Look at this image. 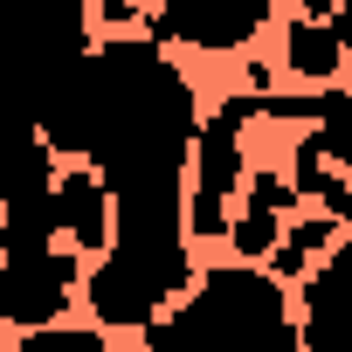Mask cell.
I'll list each match as a JSON object with an SVG mask.
<instances>
[{
	"label": "cell",
	"mask_w": 352,
	"mask_h": 352,
	"mask_svg": "<svg viewBox=\"0 0 352 352\" xmlns=\"http://www.w3.org/2000/svg\"><path fill=\"white\" fill-rule=\"evenodd\" d=\"M0 352H8V345H0Z\"/></svg>",
	"instance_id": "cell-13"
},
{
	"label": "cell",
	"mask_w": 352,
	"mask_h": 352,
	"mask_svg": "<svg viewBox=\"0 0 352 352\" xmlns=\"http://www.w3.org/2000/svg\"><path fill=\"white\" fill-rule=\"evenodd\" d=\"M194 235L187 228H111L97 263L83 270V318L104 331H138L194 283Z\"/></svg>",
	"instance_id": "cell-2"
},
{
	"label": "cell",
	"mask_w": 352,
	"mask_h": 352,
	"mask_svg": "<svg viewBox=\"0 0 352 352\" xmlns=\"http://www.w3.org/2000/svg\"><path fill=\"white\" fill-rule=\"evenodd\" d=\"M297 283V352H352V235H338Z\"/></svg>",
	"instance_id": "cell-7"
},
{
	"label": "cell",
	"mask_w": 352,
	"mask_h": 352,
	"mask_svg": "<svg viewBox=\"0 0 352 352\" xmlns=\"http://www.w3.org/2000/svg\"><path fill=\"white\" fill-rule=\"evenodd\" d=\"M338 235H345V221H338V214H324V208H318V214H290V221H283V235L270 242L263 270H270L276 283H297V276H304V270H311Z\"/></svg>",
	"instance_id": "cell-10"
},
{
	"label": "cell",
	"mask_w": 352,
	"mask_h": 352,
	"mask_svg": "<svg viewBox=\"0 0 352 352\" xmlns=\"http://www.w3.org/2000/svg\"><path fill=\"white\" fill-rule=\"evenodd\" d=\"M21 352H111V331L104 324H35L21 331Z\"/></svg>",
	"instance_id": "cell-11"
},
{
	"label": "cell",
	"mask_w": 352,
	"mask_h": 352,
	"mask_svg": "<svg viewBox=\"0 0 352 352\" xmlns=\"http://www.w3.org/2000/svg\"><path fill=\"white\" fill-rule=\"evenodd\" d=\"M83 290V256L63 242H14L0 249V324L8 331H35L76 311Z\"/></svg>",
	"instance_id": "cell-5"
},
{
	"label": "cell",
	"mask_w": 352,
	"mask_h": 352,
	"mask_svg": "<svg viewBox=\"0 0 352 352\" xmlns=\"http://www.w3.org/2000/svg\"><path fill=\"white\" fill-rule=\"evenodd\" d=\"M249 118H256V97H228L194 131V159H187V235L194 242L228 235L235 194L249 180Z\"/></svg>",
	"instance_id": "cell-4"
},
{
	"label": "cell",
	"mask_w": 352,
	"mask_h": 352,
	"mask_svg": "<svg viewBox=\"0 0 352 352\" xmlns=\"http://www.w3.org/2000/svg\"><path fill=\"white\" fill-rule=\"evenodd\" d=\"M145 352H297L290 283L263 263H208L159 318L138 324Z\"/></svg>",
	"instance_id": "cell-1"
},
{
	"label": "cell",
	"mask_w": 352,
	"mask_h": 352,
	"mask_svg": "<svg viewBox=\"0 0 352 352\" xmlns=\"http://www.w3.org/2000/svg\"><path fill=\"white\" fill-rule=\"evenodd\" d=\"M304 8H311V14H338V0H304Z\"/></svg>",
	"instance_id": "cell-12"
},
{
	"label": "cell",
	"mask_w": 352,
	"mask_h": 352,
	"mask_svg": "<svg viewBox=\"0 0 352 352\" xmlns=\"http://www.w3.org/2000/svg\"><path fill=\"white\" fill-rule=\"evenodd\" d=\"M49 235H56L63 249H76V256H97V249L111 242V194H104V180H97L83 159L56 166V187H49Z\"/></svg>",
	"instance_id": "cell-8"
},
{
	"label": "cell",
	"mask_w": 352,
	"mask_h": 352,
	"mask_svg": "<svg viewBox=\"0 0 352 352\" xmlns=\"http://www.w3.org/2000/svg\"><path fill=\"white\" fill-rule=\"evenodd\" d=\"M283 69L297 83H338L345 76V14H297L283 28Z\"/></svg>",
	"instance_id": "cell-9"
},
{
	"label": "cell",
	"mask_w": 352,
	"mask_h": 352,
	"mask_svg": "<svg viewBox=\"0 0 352 352\" xmlns=\"http://www.w3.org/2000/svg\"><path fill=\"white\" fill-rule=\"evenodd\" d=\"M90 49V0H0V124H35Z\"/></svg>",
	"instance_id": "cell-3"
},
{
	"label": "cell",
	"mask_w": 352,
	"mask_h": 352,
	"mask_svg": "<svg viewBox=\"0 0 352 352\" xmlns=\"http://www.w3.org/2000/svg\"><path fill=\"white\" fill-rule=\"evenodd\" d=\"M276 21V0H159L145 35L194 56H235Z\"/></svg>",
	"instance_id": "cell-6"
}]
</instances>
